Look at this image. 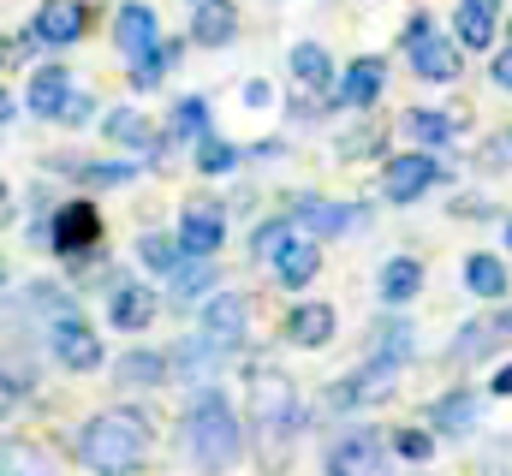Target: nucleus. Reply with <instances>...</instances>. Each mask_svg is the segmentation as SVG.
<instances>
[{"label":"nucleus","mask_w":512,"mask_h":476,"mask_svg":"<svg viewBox=\"0 0 512 476\" xmlns=\"http://www.w3.org/2000/svg\"><path fill=\"white\" fill-rule=\"evenodd\" d=\"M495 393H512V363H501V369H495Z\"/></svg>","instance_id":"obj_47"},{"label":"nucleus","mask_w":512,"mask_h":476,"mask_svg":"<svg viewBox=\"0 0 512 476\" xmlns=\"http://www.w3.org/2000/svg\"><path fill=\"white\" fill-rule=\"evenodd\" d=\"M173 54H179V42H155V54H143V60H131V78H137V84L149 90V84H155V78L167 72V60H173Z\"/></svg>","instance_id":"obj_35"},{"label":"nucleus","mask_w":512,"mask_h":476,"mask_svg":"<svg viewBox=\"0 0 512 476\" xmlns=\"http://www.w3.org/2000/svg\"><path fill=\"white\" fill-rule=\"evenodd\" d=\"M102 131H108V143H120V149H149V143H155V125L137 114V108H114V114L102 119Z\"/></svg>","instance_id":"obj_26"},{"label":"nucleus","mask_w":512,"mask_h":476,"mask_svg":"<svg viewBox=\"0 0 512 476\" xmlns=\"http://www.w3.org/2000/svg\"><path fill=\"white\" fill-rule=\"evenodd\" d=\"M233 161H239L233 143H221V137H203V143H197V167H203V173H227Z\"/></svg>","instance_id":"obj_37"},{"label":"nucleus","mask_w":512,"mask_h":476,"mask_svg":"<svg viewBox=\"0 0 512 476\" xmlns=\"http://www.w3.org/2000/svg\"><path fill=\"white\" fill-rule=\"evenodd\" d=\"M96 244H102V215H96L90 203H66V209H54L48 250H60V256H84V250H96Z\"/></svg>","instance_id":"obj_7"},{"label":"nucleus","mask_w":512,"mask_h":476,"mask_svg":"<svg viewBox=\"0 0 512 476\" xmlns=\"http://www.w3.org/2000/svg\"><path fill=\"white\" fill-rule=\"evenodd\" d=\"M370 357H382V363H405V357H417V328H405V322H382V328H370Z\"/></svg>","instance_id":"obj_28"},{"label":"nucleus","mask_w":512,"mask_h":476,"mask_svg":"<svg viewBox=\"0 0 512 476\" xmlns=\"http://www.w3.org/2000/svg\"><path fill=\"white\" fill-rule=\"evenodd\" d=\"M131 173H137V167H126V161H114V167H78L84 185H126Z\"/></svg>","instance_id":"obj_40"},{"label":"nucleus","mask_w":512,"mask_h":476,"mask_svg":"<svg viewBox=\"0 0 512 476\" xmlns=\"http://www.w3.org/2000/svg\"><path fill=\"white\" fill-rule=\"evenodd\" d=\"M209 286H215V268H209L203 256H185V262L167 274V298H173V310H179V304H197Z\"/></svg>","instance_id":"obj_24"},{"label":"nucleus","mask_w":512,"mask_h":476,"mask_svg":"<svg viewBox=\"0 0 512 476\" xmlns=\"http://www.w3.org/2000/svg\"><path fill=\"white\" fill-rule=\"evenodd\" d=\"M114 42H120V54H126V60L155 54V12H149L143 0H126V6L114 12Z\"/></svg>","instance_id":"obj_14"},{"label":"nucleus","mask_w":512,"mask_h":476,"mask_svg":"<svg viewBox=\"0 0 512 476\" xmlns=\"http://www.w3.org/2000/svg\"><path fill=\"white\" fill-rule=\"evenodd\" d=\"M286 244H292V227H286V221H274V227H262V233H256V256H280Z\"/></svg>","instance_id":"obj_41"},{"label":"nucleus","mask_w":512,"mask_h":476,"mask_svg":"<svg viewBox=\"0 0 512 476\" xmlns=\"http://www.w3.org/2000/svg\"><path fill=\"white\" fill-rule=\"evenodd\" d=\"M411 48V66H417V78H429V84H447V78H459V66H465V42H447V36H435V30H423L417 42H405Z\"/></svg>","instance_id":"obj_9"},{"label":"nucleus","mask_w":512,"mask_h":476,"mask_svg":"<svg viewBox=\"0 0 512 476\" xmlns=\"http://www.w3.org/2000/svg\"><path fill=\"white\" fill-rule=\"evenodd\" d=\"M477 167L507 173V167H512V131H495V137H489V149H477Z\"/></svg>","instance_id":"obj_39"},{"label":"nucleus","mask_w":512,"mask_h":476,"mask_svg":"<svg viewBox=\"0 0 512 476\" xmlns=\"http://www.w3.org/2000/svg\"><path fill=\"white\" fill-rule=\"evenodd\" d=\"M221 238H227V221H221L215 209H191V215L179 221V244H185V256H215Z\"/></svg>","instance_id":"obj_21"},{"label":"nucleus","mask_w":512,"mask_h":476,"mask_svg":"<svg viewBox=\"0 0 512 476\" xmlns=\"http://www.w3.org/2000/svg\"><path fill=\"white\" fill-rule=\"evenodd\" d=\"M233 30H239V12H233V0H197L191 36H197L203 48H227V42H233Z\"/></svg>","instance_id":"obj_19"},{"label":"nucleus","mask_w":512,"mask_h":476,"mask_svg":"<svg viewBox=\"0 0 512 476\" xmlns=\"http://www.w3.org/2000/svg\"><path fill=\"white\" fill-rule=\"evenodd\" d=\"M203 125H209V108H203L197 96H185V102L173 108V119H167V131H173L179 143H203V137H209Z\"/></svg>","instance_id":"obj_32"},{"label":"nucleus","mask_w":512,"mask_h":476,"mask_svg":"<svg viewBox=\"0 0 512 476\" xmlns=\"http://www.w3.org/2000/svg\"><path fill=\"white\" fill-rule=\"evenodd\" d=\"M507 244H512V221H507Z\"/></svg>","instance_id":"obj_48"},{"label":"nucleus","mask_w":512,"mask_h":476,"mask_svg":"<svg viewBox=\"0 0 512 476\" xmlns=\"http://www.w3.org/2000/svg\"><path fill=\"white\" fill-rule=\"evenodd\" d=\"M6 476H42V459H30L18 441H6Z\"/></svg>","instance_id":"obj_42"},{"label":"nucleus","mask_w":512,"mask_h":476,"mask_svg":"<svg viewBox=\"0 0 512 476\" xmlns=\"http://www.w3.org/2000/svg\"><path fill=\"white\" fill-rule=\"evenodd\" d=\"M48 340H54V352H60V363H66L72 375H90V369L102 363V340L90 334V322H84V316H60Z\"/></svg>","instance_id":"obj_11"},{"label":"nucleus","mask_w":512,"mask_h":476,"mask_svg":"<svg viewBox=\"0 0 512 476\" xmlns=\"http://www.w3.org/2000/svg\"><path fill=\"white\" fill-rule=\"evenodd\" d=\"M387 84V66L376 60V54H364V60H352L346 66V78H340V96L334 102H346V108H370L376 96H382Z\"/></svg>","instance_id":"obj_16"},{"label":"nucleus","mask_w":512,"mask_h":476,"mask_svg":"<svg viewBox=\"0 0 512 476\" xmlns=\"http://www.w3.org/2000/svg\"><path fill=\"white\" fill-rule=\"evenodd\" d=\"M393 447H399V459L423 465V459L435 453V435H429V429H399V435H393Z\"/></svg>","instance_id":"obj_38"},{"label":"nucleus","mask_w":512,"mask_h":476,"mask_svg":"<svg viewBox=\"0 0 512 476\" xmlns=\"http://www.w3.org/2000/svg\"><path fill=\"white\" fill-rule=\"evenodd\" d=\"M245 322H251V304H245L239 292H215V298L203 304V334H215L227 352L245 340Z\"/></svg>","instance_id":"obj_13"},{"label":"nucleus","mask_w":512,"mask_h":476,"mask_svg":"<svg viewBox=\"0 0 512 476\" xmlns=\"http://www.w3.org/2000/svg\"><path fill=\"white\" fill-rule=\"evenodd\" d=\"M495 84H501V90H512V48H501V54H495Z\"/></svg>","instance_id":"obj_45"},{"label":"nucleus","mask_w":512,"mask_h":476,"mask_svg":"<svg viewBox=\"0 0 512 476\" xmlns=\"http://www.w3.org/2000/svg\"><path fill=\"white\" fill-rule=\"evenodd\" d=\"M90 114H96V96H84V90H72V96H66V108H60L66 125H84Z\"/></svg>","instance_id":"obj_43"},{"label":"nucleus","mask_w":512,"mask_h":476,"mask_svg":"<svg viewBox=\"0 0 512 476\" xmlns=\"http://www.w3.org/2000/svg\"><path fill=\"white\" fill-rule=\"evenodd\" d=\"M507 340H512V310H495V316H477V322H465V328H459L453 357H459V363H477V357L501 352Z\"/></svg>","instance_id":"obj_12"},{"label":"nucleus","mask_w":512,"mask_h":476,"mask_svg":"<svg viewBox=\"0 0 512 476\" xmlns=\"http://www.w3.org/2000/svg\"><path fill=\"white\" fill-rule=\"evenodd\" d=\"M137 256H143L149 268H161V274H173V268L185 262V244H179V238H161V233H149L143 244H137Z\"/></svg>","instance_id":"obj_34"},{"label":"nucleus","mask_w":512,"mask_h":476,"mask_svg":"<svg viewBox=\"0 0 512 476\" xmlns=\"http://www.w3.org/2000/svg\"><path fill=\"white\" fill-rule=\"evenodd\" d=\"M328 476H387V447L376 429H358L346 435L334 453H328Z\"/></svg>","instance_id":"obj_8"},{"label":"nucleus","mask_w":512,"mask_h":476,"mask_svg":"<svg viewBox=\"0 0 512 476\" xmlns=\"http://www.w3.org/2000/svg\"><path fill=\"white\" fill-rule=\"evenodd\" d=\"M120 381H126V387H161V381H167V357L161 352H126L120 357Z\"/></svg>","instance_id":"obj_30"},{"label":"nucleus","mask_w":512,"mask_h":476,"mask_svg":"<svg viewBox=\"0 0 512 476\" xmlns=\"http://www.w3.org/2000/svg\"><path fill=\"white\" fill-rule=\"evenodd\" d=\"M376 292H382V304H411V298L423 292V262H417V256H393V262H382Z\"/></svg>","instance_id":"obj_20"},{"label":"nucleus","mask_w":512,"mask_h":476,"mask_svg":"<svg viewBox=\"0 0 512 476\" xmlns=\"http://www.w3.org/2000/svg\"><path fill=\"white\" fill-rule=\"evenodd\" d=\"M429 423L435 429H447V435H471L477 429V393H447V399H435V411H429Z\"/></svg>","instance_id":"obj_25"},{"label":"nucleus","mask_w":512,"mask_h":476,"mask_svg":"<svg viewBox=\"0 0 512 476\" xmlns=\"http://www.w3.org/2000/svg\"><path fill=\"white\" fill-rule=\"evenodd\" d=\"M143 441H149V435H143V417H131V411H102V417L84 423L78 459L102 476H120L143 459Z\"/></svg>","instance_id":"obj_2"},{"label":"nucleus","mask_w":512,"mask_h":476,"mask_svg":"<svg viewBox=\"0 0 512 476\" xmlns=\"http://www.w3.org/2000/svg\"><path fill=\"white\" fill-rule=\"evenodd\" d=\"M435 179H441V167H435V155H429V149L393 155V161H387V173H382V197H387V203H417Z\"/></svg>","instance_id":"obj_6"},{"label":"nucleus","mask_w":512,"mask_h":476,"mask_svg":"<svg viewBox=\"0 0 512 476\" xmlns=\"http://www.w3.org/2000/svg\"><path fill=\"white\" fill-rule=\"evenodd\" d=\"M274 268H280V286H310L316 280V268H322V238L316 233H292V244L274 256Z\"/></svg>","instance_id":"obj_17"},{"label":"nucleus","mask_w":512,"mask_h":476,"mask_svg":"<svg viewBox=\"0 0 512 476\" xmlns=\"http://www.w3.org/2000/svg\"><path fill=\"white\" fill-rule=\"evenodd\" d=\"M423 30H435V18H429V12H417V18H411V24H405V42H417V36H423Z\"/></svg>","instance_id":"obj_46"},{"label":"nucleus","mask_w":512,"mask_h":476,"mask_svg":"<svg viewBox=\"0 0 512 476\" xmlns=\"http://www.w3.org/2000/svg\"><path fill=\"white\" fill-rule=\"evenodd\" d=\"M376 149H382V131H376V125L340 131V155H346V161H364V155H376Z\"/></svg>","instance_id":"obj_36"},{"label":"nucleus","mask_w":512,"mask_h":476,"mask_svg":"<svg viewBox=\"0 0 512 476\" xmlns=\"http://www.w3.org/2000/svg\"><path fill=\"white\" fill-rule=\"evenodd\" d=\"M185 453L197 459V471L221 476L239 465L245 453V429H239V411L227 405V393L203 387L191 405H185Z\"/></svg>","instance_id":"obj_1"},{"label":"nucleus","mask_w":512,"mask_h":476,"mask_svg":"<svg viewBox=\"0 0 512 476\" xmlns=\"http://www.w3.org/2000/svg\"><path fill=\"white\" fill-rule=\"evenodd\" d=\"M292 72H298L310 90H328V78H334V60H328V48H316V42H298V48H292Z\"/></svg>","instance_id":"obj_31"},{"label":"nucleus","mask_w":512,"mask_h":476,"mask_svg":"<svg viewBox=\"0 0 512 476\" xmlns=\"http://www.w3.org/2000/svg\"><path fill=\"white\" fill-rule=\"evenodd\" d=\"M84 24H90V6L84 0H42L36 6V42H48V48H72L78 36H84Z\"/></svg>","instance_id":"obj_10"},{"label":"nucleus","mask_w":512,"mask_h":476,"mask_svg":"<svg viewBox=\"0 0 512 476\" xmlns=\"http://www.w3.org/2000/svg\"><path fill=\"white\" fill-rule=\"evenodd\" d=\"M108 316H114V328H120V334L149 328V316H155V292H149V286H114V304H108Z\"/></svg>","instance_id":"obj_23"},{"label":"nucleus","mask_w":512,"mask_h":476,"mask_svg":"<svg viewBox=\"0 0 512 476\" xmlns=\"http://www.w3.org/2000/svg\"><path fill=\"white\" fill-rule=\"evenodd\" d=\"M30 304H36L42 316H54V322H60V316H78V298H72L60 280H36V286H30Z\"/></svg>","instance_id":"obj_33"},{"label":"nucleus","mask_w":512,"mask_h":476,"mask_svg":"<svg viewBox=\"0 0 512 476\" xmlns=\"http://www.w3.org/2000/svg\"><path fill=\"white\" fill-rule=\"evenodd\" d=\"M495 18H501V0H459V42L465 48H489L495 42Z\"/></svg>","instance_id":"obj_22"},{"label":"nucleus","mask_w":512,"mask_h":476,"mask_svg":"<svg viewBox=\"0 0 512 476\" xmlns=\"http://www.w3.org/2000/svg\"><path fill=\"white\" fill-rule=\"evenodd\" d=\"M393 369H399V363L370 357L364 369L340 375V381L322 393V405H328V411H364V405H382V399H393Z\"/></svg>","instance_id":"obj_4"},{"label":"nucleus","mask_w":512,"mask_h":476,"mask_svg":"<svg viewBox=\"0 0 512 476\" xmlns=\"http://www.w3.org/2000/svg\"><path fill=\"white\" fill-rule=\"evenodd\" d=\"M405 137H411L417 149H435V143H453V137H459V119L429 114V108H411V114H405Z\"/></svg>","instance_id":"obj_27"},{"label":"nucleus","mask_w":512,"mask_h":476,"mask_svg":"<svg viewBox=\"0 0 512 476\" xmlns=\"http://www.w3.org/2000/svg\"><path fill=\"white\" fill-rule=\"evenodd\" d=\"M334 328H340L334 304H298V310L286 316V340H292V346H304V352L328 346V340H334Z\"/></svg>","instance_id":"obj_15"},{"label":"nucleus","mask_w":512,"mask_h":476,"mask_svg":"<svg viewBox=\"0 0 512 476\" xmlns=\"http://www.w3.org/2000/svg\"><path fill=\"white\" fill-rule=\"evenodd\" d=\"M251 423H256V435H262L268 465H274L280 459V441L298 429V393H292V381L280 369H256L251 375Z\"/></svg>","instance_id":"obj_3"},{"label":"nucleus","mask_w":512,"mask_h":476,"mask_svg":"<svg viewBox=\"0 0 512 476\" xmlns=\"http://www.w3.org/2000/svg\"><path fill=\"white\" fill-rule=\"evenodd\" d=\"M292 221L316 238H346L370 227V203H322V197H292Z\"/></svg>","instance_id":"obj_5"},{"label":"nucleus","mask_w":512,"mask_h":476,"mask_svg":"<svg viewBox=\"0 0 512 476\" xmlns=\"http://www.w3.org/2000/svg\"><path fill=\"white\" fill-rule=\"evenodd\" d=\"M245 102H251V108H268V102H274V90H268L262 78H251V84H245Z\"/></svg>","instance_id":"obj_44"},{"label":"nucleus","mask_w":512,"mask_h":476,"mask_svg":"<svg viewBox=\"0 0 512 476\" xmlns=\"http://www.w3.org/2000/svg\"><path fill=\"white\" fill-rule=\"evenodd\" d=\"M66 96H72V72H66V66H42V72L30 78V90H24L30 114H42V119H60Z\"/></svg>","instance_id":"obj_18"},{"label":"nucleus","mask_w":512,"mask_h":476,"mask_svg":"<svg viewBox=\"0 0 512 476\" xmlns=\"http://www.w3.org/2000/svg\"><path fill=\"white\" fill-rule=\"evenodd\" d=\"M512 280L507 268H501V256H465V292H477V298H501Z\"/></svg>","instance_id":"obj_29"}]
</instances>
